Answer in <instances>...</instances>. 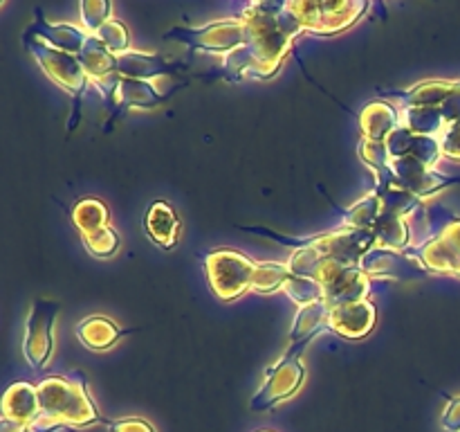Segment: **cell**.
Masks as SVG:
<instances>
[{
	"label": "cell",
	"instance_id": "5bb4252c",
	"mask_svg": "<svg viewBox=\"0 0 460 432\" xmlns=\"http://www.w3.org/2000/svg\"><path fill=\"white\" fill-rule=\"evenodd\" d=\"M359 268H362L368 277L400 279V282H413V279H422L427 274L425 270H422V266L416 264L407 252L385 250V248L376 246L362 256Z\"/></svg>",
	"mask_w": 460,
	"mask_h": 432
},
{
	"label": "cell",
	"instance_id": "d6a6232c",
	"mask_svg": "<svg viewBox=\"0 0 460 432\" xmlns=\"http://www.w3.org/2000/svg\"><path fill=\"white\" fill-rule=\"evenodd\" d=\"M440 428L445 432H460V396H452L447 400L440 417Z\"/></svg>",
	"mask_w": 460,
	"mask_h": 432
},
{
	"label": "cell",
	"instance_id": "2e32d148",
	"mask_svg": "<svg viewBox=\"0 0 460 432\" xmlns=\"http://www.w3.org/2000/svg\"><path fill=\"white\" fill-rule=\"evenodd\" d=\"M117 68L115 75L119 79H139V81H153L157 76L178 75L184 70V63H169L157 54L137 52V50H126V52L115 54Z\"/></svg>",
	"mask_w": 460,
	"mask_h": 432
},
{
	"label": "cell",
	"instance_id": "3957f363",
	"mask_svg": "<svg viewBox=\"0 0 460 432\" xmlns=\"http://www.w3.org/2000/svg\"><path fill=\"white\" fill-rule=\"evenodd\" d=\"M39 390V418L31 423V432H52L61 428H84L111 421L99 414L93 396H90L88 381L81 372L70 376H45L36 385Z\"/></svg>",
	"mask_w": 460,
	"mask_h": 432
},
{
	"label": "cell",
	"instance_id": "7a4b0ae2",
	"mask_svg": "<svg viewBox=\"0 0 460 432\" xmlns=\"http://www.w3.org/2000/svg\"><path fill=\"white\" fill-rule=\"evenodd\" d=\"M245 232H259L281 246L292 248V256L288 261V268L292 274L299 277H314L323 264L340 261L346 266H359L362 256L376 246V234L368 230H344L337 228L326 234H314V237H283L270 228H241Z\"/></svg>",
	"mask_w": 460,
	"mask_h": 432
},
{
	"label": "cell",
	"instance_id": "ba28073f",
	"mask_svg": "<svg viewBox=\"0 0 460 432\" xmlns=\"http://www.w3.org/2000/svg\"><path fill=\"white\" fill-rule=\"evenodd\" d=\"M166 40H180L191 52L229 54L243 48L247 40V27L243 18H225L202 27H173L164 34Z\"/></svg>",
	"mask_w": 460,
	"mask_h": 432
},
{
	"label": "cell",
	"instance_id": "cb8c5ba5",
	"mask_svg": "<svg viewBox=\"0 0 460 432\" xmlns=\"http://www.w3.org/2000/svg\"><path fill=\"white\" fill-rule=\"evenodd\" d=\"M328 315H331V309H328L326 302L301 306L299 313L295 315V322H292L288 340L296 342V340H304V338H314L322 328H326Z\"/></svg>",
	"mask_w": 460,
	"mask_h": 432
},
{
	"label": "cell",
	"instance_id": "f1b7e54d",
	"mask_svg": "<svg viewBox=\"0 0 460 432\" xmlns=\"http://www.w3.org/2000/svg\"><path fill=\"white\" fill-rule=\"evenodd\" d=\"M84 237V246L88 248L90 255L99 256V259H108V256L115 255L119 250L121 241H119V234L106 225V228L97 230V232H90V234H81Z\"/></svg>",
	"mask_w": 460,
	"mask_h": 432
},
{
	"label": "cell",
	"instance_id": "f546056e",
	"mask_svg": "<svg viewBox=\"0 0 460 432\" xmlns=\"http://www.w3.org/2000/svg\"><path fill=\"white\" fill-rule=\"evenodd\" d=\"M81 18H84V25L88 30V34H97L108 21H112V3L108 0H85V3L79 4Z\"/></svg>",
	"mask_w": 460,
	"mask_h": 432
},
{
	"label": "cell",
	"instance_id": "30bf717a",
	"mask_svg": "<svg viewBox=\"0 0 460 432\" xmlns=\"http://www.w3.org/2000/svg\"><path fill=\"white\" fill-rule=\"evenodd\" d=\"M313 279L322 284L323 302L328 304V309L364 302L371 291V277L359 266H346L340 261L322 266Z\"/></svg>",
	"mask_w": 460,
	"mask_h": 432
},
{
	"label": "cell",
	"instance_id": "83f0119b",
	"mask_svg": "<svg viewBox=\"0 0 460 432\" xmlns=\"http://www.w3.org/2000/svg\"><path fill=\"white\" fill-rule=\"evenodd\" d=\"M281 291L286 292L295 304H299V309L301 306H310V304H317V302H323V288L317 279L290 274L288 282L283 284Z\"/></svg>",
	"mask_w": 460,
	"mask_h": 432
},
{
	"label": "cell",
	"instance_id": "9c48e42d",
	"mask_svg": "<svg viewBox=\"0 0 460 432\" xmlns=\"http://www.w3.org/2000/svg\"><path fill=\"white\" fill-rule=\"evenodd\" d=\"M404 252L420 264L425 273L460 277V219L447 216L425 243L409 246Z\"/></svg>",
	"mask_w": 460,
	"mask_h": 432
},
{
	"label": "cell",
	"instance_id": "ffe728a7",
	"mask_svg": "<svg viewBox=\"0 0 460 432\" xmlns=\"http://www.w3.org/2000/svg\"><path fill=\"white\" fill-rule=\"evenodd\" d=\"M3 418L27 423L31 428V423L39 418V390H36V385L25 381L9 385V390L3 396Z\"/></svg>",
	"mask_w": 460,
	"mask_h": 432
},
{
	"label": "cell",
	"instance_id": "8992f818",
	"mask_svg": "<svg viewBox=\"0 0 460 432\" xmlns=\"http://www.w3.org/2000/svg\"><path fill=\"white\" fill-rule=\"evenodd\" d=\"M288 12L295 16L301 32L314 36H332L353 27L364 14L368 12V3L364 0H337V3H286Z\"/></svg>",
	"mask_w": 460,
	"mask_h": 432
},
{
	"label": "cell",
	"instance_id": "d590c367",
	"mask_svg": "<svg viewBox=\"0 0 460 432\" xmlns=\"http://www.w3.org/2000/svg\"><path fill=\"white\" fill-rule=\"evenodd\" d=\"M259 432H274V430H259Z\"/></svg>",
	"mask_w": 460,
	"mask_h": 432
},
{
	"label": "cell",
	"instance_id": "d6986e66",
	"mask_svg": "<svg viewBox=\"0 0 460 432\" xmlns=\"http://www.w3.org/2000/svg\"><path fill=\"white\" fill-rule=\"evenodd\" d=\"M400 126V111L394 104L377 99V102L367 104L359 112V130L362 138L376 140V142H386L391 133Z\"/></svg>",
	"mask_w": 460,
	"mask_h": 432
},
{
	"label": "cell",
	"instance_id": "836d02e7",
	"mask_svg": "<svg viewBox=\"0 0 460 432\" xmlns=\"http://www.w3.org/2000/svg\"><path fill=\"white\" fill-rule=\"evenodd\" d=\"M111 432H155V428L146 421V418L139 417H128V418H117L111 421Z\"/></svg>",
	"mask_w": 460,
	"mask_h": 432
},
{
	"label": "cell",
	"instance_id": "277c9868",
	"mask_svg": "<svg viewBox=\"0 0 460 432\" xmlns=\"http://www.w3.org/2000/svg\"><path fill=\"white\" fill-rule=\"evenodd\" d=\"M22 43L30 50L31 57L36 58V63L43 68L45 75H48L58 88L70 93L72 99H75V104H72V115L70 120H67V130H75L81 120V97H84V93L88 90L90 84L79 57L52 48V45L43 43L40 39H34V36L25 34V32H22Z\"/></svg>",
	"mask_w": 460,
	"mask_h": 432
},
{
	"label": "cell",
	"instance_id": "4316f807",
	"mask_svg": "<svg viewBox=\"0 0 460 432\" xmlns=\"http://www.w3.org/2000/svg\"><path fill=\"white\" fill-rule=\"evenodd\" d=\"M290 268L281 261H256L254 277H252V291L272 292L283 288V284L290 277Z\"/></svg>",
	"mask_w": 460,
	"mask_h": 432
},
{
	"label": "cell",
	"instance_id": "e575fe53",
	"mask_svg": "<svg viewBox=\"0 0 460 432\" xmlns=\"http://www.w3.org/2000/svg\"><path fill=\"white\" fill-rule=\"evenodd\" d=\"M0 432H31L27 423L12 421V418H0Z\"/></svg>",
	"mask_w": 460,
	"mask_h": 432
},
{
	"label": "cell",
	"instance_id": "ac0fdd59",
	"mask_svg": "<svg viewBox=\"0 0 460 432\" xmlns=\"http://www.w3.org/2000/svg\"><path fill=\"white\" fill-rule=\"evenodd\" d=\"M34 18L36 21L27 27L25 34L40 39L43 43L52 45V48L57 50H63V52L79 57L85 40H88L90 36L88 32H84L76 25H70V22H49L40 9H34Z\"/></svg>",
	"mask_w": 460,
	"mask_h": 432
},
{
	"label": "cell",
	"instance_id": "8fae6325",
	"mask_svg": "<svg viewBox=\"0 0 460 432\" xmlns=\"http://www.w3.org/2000/svg\"><path fill=\"white\" fill-rule=\"evenodd\" d=\"M61 306L52 300H34L25 320L22 354L30 367L43 369L54 349V322Z\"/></svg>",
	"mask_w": 460,
	"mask_h": 432
},
{
	"label": "cell",
	"instance_id": "4fadbf2b",
	"mask_svg": "<svg viewBox=\"0 0 460 432\" xmlns=\"http://www.w3.org/2000/svg\"><path fill=\"white\" fill-rule=\"evenodd\" d=\"M79 61L84 66L85 75H88L90 84L94 88L102 90L103 99L108 104H112V94H115V86L119 81V76L115 75L117 68V57L97 39V36L90 34L85 40L84 50L79 54Z\"/></svg>",
	"mask_w": 460,
	"mask_h": 432
},
{
	"label": "cell",
	"instance_id": "1f68e13d",
	"mask_svg": "<svg viewBox=\"0 0 460 432\" xmlns=\"http://www.w3.org/2000/svg\"><path fill=\"white\" fill-rule=\"evenodd\" d=\"M438 140L440 147H443V158L460 162V120L445 126V130L438 135Z\"/></svg>",
	"mask_w": 460,
	"mask_h": 432
},
{
	"label": "cell",
	"instance_id": "7c38bea8",
	"mask_svg": "<svg viewBox=\"0 0 460 432\" xmlns=\"http://www.w3.org/2000/svg\"><path fill=\"white\" fill-rule=\"evenodd\" d=\"M305 381L304 360L295 363H274L265 369L263 385L252 396V410L263 412V410L277 408L279 403L288 400L301 390Z\"/></svg>",
	"mask_w": 460,
	"mask_h": 432
},
{
	"label": "cell",
	"instance_id": "6da1fadb",
	"mask_svg": "<svg viewBox=\"0 0 460 432\" xmlns=\"http://www.w3.org/2000/svg\"><path fill=\"white\" fill-rule=\"evenodd\" d=\"M241 18L247 27V40L243 48L225 54V72L232 79H272L304 32L286 3H252L243 9Z\"/></svg>",
	"mask_w": 460,
	"mask_h": 432
},
{
	"label": "cell",
	"instance_id": "603a6c76",
	"mask_svg": "<svg viewBox=\"0 0 460 432\" xmlns=\"http://www.w3.org/2000/svg\"><path fill=\"white\" fill-rule=\"evenodd\" d=\"M124 336V328L115 322V320L106 318V315H90L76 324V338L84 342L88 349L103 351L108 346L115 345L119 338Z\"/></svg>",
	"mask_w": 460,
	"mask_h": 432
},
{
	"label": "cell",
	"instance_id": "52a82bcc",
	"mask_svg": "<svg viewBox=\"0 0 460 432\" xmlns=\"http://www.w3.org/2000/svg\"><path fill=\"white\" fill-rule=\"evenodd\" d=\"M454 183H456V178L438 174L416 158H398V160L389 158V166L376 171V187H395L400 192L416 196L420 202L436 196L443 189L452 187Z\"/></svg>",
	"mask_w": 460,
	"mask_h": 432
},
{
	"label": "cell",
	"instance_id": "5b68a950",
	"mask_svg": "<svg viewBox=\"0 0 460 432\" xmlns=\"http://www.w3.org/2000/svg\"><path fill=\"white\" fill-rule=\"evenodd\" d=\"M200 261L205 266L211 292L225 304L252 291L256 261H252L243 252L232 250V248H220V250L200 252Z\"/></svg>",
	"mask_w": 460,
	"mask_h": 432
},
{
	"label": "cell",
	"instance_id": "d4e9b609",
	"mask_svg": "<svg viewBox=\"0 0 460 432\" xmlns=\"http://www.w3.org/2000/svg\"><path fill=\"white\" fill-rule=\"evenodd\" d=\"M382 202L380 196L376 192H371L368 196H364L362 201H358L355 205H350L349 210H344V219H341L340 228L344 230H368L373 232L377 223V216H380Z\"/></svg>",
	"mask_w": 460,
	"mask_h": 432
},
{
	"label": "cell",
	"instance_id": "e0dca14e",
	"mask_svg": "<svg viewBox=\"0 0 460 432\" xmlns=\"http://www.w3.org/2000/svg\"><path fill=\"white\" fill-rule=\"evenodd\" d=\"M385 144L391 160H398V158H416V160L425 162L427 166L434 169L436 162L443 158V147H440L438 138L411 133V130L404 129V126H398V129L386 138Z\"/></svg>",
	"mask_w": 460,
	"mask_h": 432
},
{
	"label": "cell",
	"instance_id": "9a60e30c",
	"mask_svg": "<svg viewBox=\"0 0 460 432\" xmlns=\"http://www.w3.org/2000/svg\"><path fill=\"white\" fill-rule=\"evenodd\" d=\"M377 322V309L368 300L355 302V304L331 309L326 328L341 336L344 340H364L373 331Z\"/></svg>",
	"mask_w": 460,
	"mask_h": 432
},
{
	"label": "cell",
	"instance_id": "484cf974",
	"mask_svg": "<svg viewBox=\"0 0 460 432\" xmlns=\"http://www.w3.org/2000/svg\"><path fill=\"white\" fill-rule=\"evenodd\" d=\"M72 223L81 234L97 232L108 225V207L97 198H81L72 207Z\"/></svg>",
	"mask_w": 460,
	"mask_h": 432
},
{
	"label": "cell",
	"instance_id": "4dcf8cb0",
	"mask_svg": "<svg viewBox=\"0 0 460 432\" xmlns=\"http://www.w3.org/2000/svg\"><path fill=\"white\" fill-rule=\"evenodd\" d=\"M94 36H97V39L102 40V43L106 45L112 54H121V52H126V50H130L128 48V43H130L128 30H126L119 21H115V18H112V21H108L106 25H103Z\"/></svg>",
	"mask_w": 460,
	"mask_h": 432
},
{
	"label": "cell",
	"instance_id": "7402d4cb",
	"mask_svg": "<svg viewBox=\"0 0 460 432\" xmlns=\"http://www.w3.org/2000/svg\"><path fill=\"white\" fill-rule=\"evenodd\" d=\"M169 94L160 93L153 86V81H139V79H119L115 86V94H112V104L117 111L121 108H155L160 106Z\"/></svg>",
	"mask_w": 460,
	"mask_h": 432
},
{
	"label": "cell",
	"instance_id": "44dd1931",
	"mask_svg": "<svg viewBox=\"0 0 460 432\" xmlns=\"http://www.w3.org/2000/svg\"><path fill=\"white\" fill-rule=\"evenodd\" d=\"M180 219L173 207L164 201H155L146 212V232L155 246L171 250L178 246L180 238Z\"/></svg>",
	"mask_w": 460,
	"mask_h": 432
}]
</instances>
